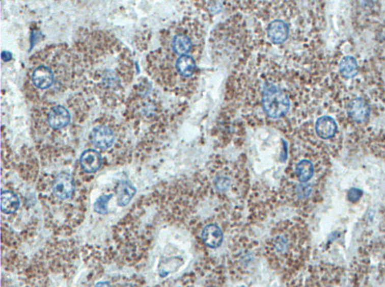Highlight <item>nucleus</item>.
Listing matches in <instances>:
<instances>
[{
    "label": "nucleus",
    "mask_w": 385,
    "mask_h": 287,
    "mask_svg": "<svg viewBox=\"0 0 385 287\" xmlns=\"http://www.w3.org/2000/svg\"><path fill=\"white\" fill-rule=\"evenodd\" d=\"M250 91L252 105L259 109L258 114L274 124H281L282 120L289 121L293 102L286 75L279 71L263 72L253 82Z\"/></svg>",
    "instance_id": "obj_1"
},
{
    "label": "nucleus",
    "mask_w": 385,
    "mask_h": 287,
    "mask_svg": "<svg viewBox=\"0 0 385 287\" xmlns=\"http://www.w3.org/2000/svg\"><path fill=\"white\" fill-rule=\"evenodd\" d=\"M75 185L72 175L66 172L59 173L55 177L52 186L53 195L61 201L69 199L75 192Z\"/></svg>",
    "instance_id": "obj_2"
},
{
    "label": "nucleus",
    "mask_w": 385,
    "mask_h": 287,
    "mask_svg": "<svg viewBox=\"0 0 385 287\" xmlns=\"http://www.w3.org/2000/svg\"><path fill=\"white\" fill-rule=\"evenodd\" d=\"M91 143L100 149L112 147L115 142V133L113 129L104 124L96 125L91 130L89 135Z\"/></svg>",
    "instance_id": "obj_3"
},
{
    "label": "nucleus",
    "mask_w": 385,
    "mask_h": 287,
    "mask_svg": "<svg viewBox=\"0 0 385 287\" xmlns=\"http://www.w3.org/2000/svg\"><path fill=\"white\" fill-rule=\"evenodd\" d=\"M348 117L356 123H364L370 117V105L363 97H356L347 105Z\"/></svg>",
    "instance_id": "obj_4"
},
{
    "label": "nucleus",
    "mask_w": 385,
    "mask_h": 287,
    "mask_svg": "<svg viewBox=\"0 0 385 287\" xmlns=\"http://www.w3.org/2000/svg\"><path fill=\"white\" fill-rule=\"evenodd\" d=\"M289 33L288 23L282 19L272 20L266 28L268 39L274 45L283 44L288 39Z\"/></svg>",
    "instance_id": "obj_5"
},
{
    "label": "nucleus",
    "mask_w": 385,
    "mask_h": 287,
    "mask_svg": "<svg viewBox=\"0 0 385 287\" xmlns=\"http://www.w3.org/2000/svg\"><path fill=\"white\" fill-rule=\"evenodd\" d=\"M70 120V113L64 106H55L49 110L48 122L53 130L64 128L69 124Z\"/></svg>",
    "instance_id": "obj_6"
},
{
    "label": "nucleus",
    "mask_w": 385,
    "mask_h": 287,
    "mask_svg": "<svg viewBox=\"0 0 385 287\" xmlns=\"http://www.w3.org/2000/svg\"><path fill=\"white\" fill-rule=\"evenodd\" d=\"M102 165V157L95 149H88L82 152L80 157V165L85 173H96Z\"/></svg>",
    "instance_id": "obj_7"
},
{
    "label": "nucleus",
    "mask_w": 385,
    "mask_h": 287,
    "mask_svg": "<svg viewBox=\"0 0 385 287\" xmlns=\"http://www.w3.org/2000/svg\"><path fill=\"white\" fill-rule=\"evenodd\" d=\"M31 80L33 85L39 89L50 88L54 82V74L50 67L40 65L33 71Z\"/></svg>",
    "instance_id": "obj_8"
},
{
    "label": "nucleus",
    "mask_w": 385,
    "mask_h": 287,
    "mask_svg": "<svg viewBox=\"0 0 385 287\" xmlns=\"http://www.w3.org/2000/svg\"><path fill=\"white\" fill-rule=\"evenodd\" d=\"M315 132L320 138L329 140L337 133V122L329 116H322L315 122Z\"/></svg>",
    "instance_id": "obj_9"
},
{
    "label": "nucleus",
    "mask_w": 385,
    "mask_h": 287,
    "mask_svg": "<svg viewBox=\"0 0 385 287\" xmlns=\"http://www.w3.org/2000/svg\"><path fill=\"white\" fill-rule=\"evenodd\" d=\"M203 242L211 248L220 247L223 242L224 234L217 225L209 224L203 228L201 234Z\"/></svg>",
    "instance_id": "obj_10"
},
{
    "label": "nucleus",
    "mask_w": 385,
    "mask_h": 287,
    "mask_svg": "<svg viewBox=\"0 0 385 287\" xmlns=\"http://www.w3.org/2000/svg\"><path fill=\"white\" fill-rule=\"evenodd\" d=\"M117 202L119 206H125L132 199L136 193V189L128 180H121L115 188Z\"/></svg>",
    "instance_id": "obj_11"
},
{
    "label": "nucleus",
    "mask_w": 385,
    "mask_h": 287,
    "mask_svg": "<svg viewBox=\"0 0 385 287\" xmlns=\"http://www.w3.org/2000/svg\"><path fill=\"white\" fill-rule=\"evenodd\" d=\"M18 195L13 191L4 190L1 195V210L5 214H15L20 207Z\"/></svg>",
    "instance_id": "obj_12"
},
{
    "label": "nucleus",
    "mask_w": 385,
    "mask_h": 287,
    "mask_svg": "<svg viewBox=\"0 0 385 287\" xmlns=\"http://www.w3.org/2000/svg\"><path fill=\"white\" fill-rule=\"evenodd\" d=\"M339 69L341 75L347 79L354 78L359 73L358 61L351 55H346L341 59Z\"/></svg>",
    "instance_id": "obj_13"
},
{
    "label": "nucleus",
    "mask_w": 385,
    "mask_h": 287,
    "mask_svg": "<svg viewBox=\"0 0 385 287\" xmlns=\"http://www.w3.org/2000/svg\"><path fill=\"white\" fill-rule=\"evenodd\" d=\"M295 173L299 182H307L313 177L315 167L310 160L302 159L296 164L295 167Z\"/></svg>",
    "instance_id": "obj_14"
},
{
    "label": "nucleus",
    "mask_w": 385,
    "mask_h": 287,
    "mask_svg": "<svg viewBox=\"0 0 385 287\" xmlns=\"http://www.w3.org/2000/svg\"><path fill=\"white\" fill-rule=\"evenodd\" d=\"M113 194L109 195H103L99 197L96 199V202L94 204V211L98 214L105 215L108 214V204L110 200L113 198Z\"/></svg>",
    "instance_id": "obj_15"
},
{
    "label": "nucleus",
    "mask_w": 385,
    "mask_h": 287,
    "mask_svg": "<svg viewBox=\"0 0 385 287\" xmlns=\"http://www.w3.org/2000/svg\"><path fill=\"white\" fill-rule=\"evenodd\" d=\"M361 193L359 192V190L356 189H352V190L349 192V199L352 201H356L358 198L361 197Z\"/></svg>",
    "instance_id": "obj_16"
},
{
    "label": "nucleus",
    "mask_w": 385,
    "mask_h": 287,
    "mask_svg": "<svg viewBox=\"0 0 385 287\" xmlns=\"http://www.w3.org/2000/svg\"><path fill=\"white\" fill-rule=\"evenodd\" d=\"M94 287H113L108 281L98 282Z\"/></svg>",
    "instance_id": "obj_17"
},
{
    "label": "nucleus",
    "mask_w": 385,
    "mask_h": 287,
    "mask_svg": "<svg viewBox=\"0 0 385 287\" xmlns=\"http://www.w3.org/2000/svg\"><path fill=\"white\" fill-rule=\"evenodd\" d=\"M178 287H182V286H178Z\"/></svg>",
    "instance_id": "obj_18"
}]
</instances>
